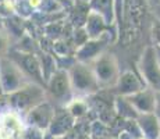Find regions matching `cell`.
Listing matches in <instances>:
<instances>
[{"label":"cell","mask_w":160,"mask_h":139,"mask_svg":"<svg viewBox=\"0 0 160 139\" xmlns=\"http://www.w3.org/2000/svg\"><path fill=\"white\" fill-rule=\"evenodd\" d=\"M88 64L93 71V75L96 78L100 91L114 88L118 81L120 74H121L118 60L114 54L104 50Z\"/></svg>","instance_id":"obj_1"},{"label":"cell","mask_w":160,"mask_h":139,"mask_svg":"<svg viewBox=\"0 0 160 139\" xmlns=\"http://www.w3.org/2000/svg\"><path fill=\"white\" fill-rule=\"evenodd\" d=\"M74 97H87L100 91L91 66L87 63L75 61L68 70Z\"/></svg>","instance_id":"obj_2"},{"label":"cell","mask_w":160,"mask_h":139,"mask_svg":"<svg viewBox=\"0 0 160 139\" xmlns=\"http://www.w3.org/2000/svg\"><path fill=\"white\" fill-rule=\"evenodd\" d=\"M46 89L39 83L31 82L24 88L18 89L14 93L7 95V100L10 107L18 113H28L32 107L46 100Z\"/></svg>","instance_id":"obj_3"},{"label":"cell","mask_w":160,"mask_h":139,"mask_svg":"<svg viewBox=\"0 0 160 139\" xmlns=\"http://www.w3.org/2000/svg\"><path fill=\"white\" fill-rule=\"evenodd\" d=\"M138 70H139V77L143 79L145 85L150 88L152 91H160V63L158 54H156L155 46L148 45L143 49L142 54L138 58Z\"/></svg>","instance_id":"obj_4"},{"label":"cell","mask_w":160,"mask_h":139,"mask_svg":"<svg viewBox=\"0 0 160 139\" xmlns=\"http://www.w3.org/2000/svg\"><path fill=\"white\" fill-rule=\"evenodd\" d=\"M45 89L46 96L53 99L61 107H66L74 99L71 82H70L68 71L67 70L57 68L46 81Z\"/></svg>","instance_id":"obj_5"},{"label":"cell","mask_w":160,"mask_h":139,"mask_svg":"<svg viewBox=\"0 0 160 139\" xmlns=\"http://www.w3.org/2000/svg\"><path fill=\"white\" fill-rule=\"evenodd\" d=\"M32 81L10 57H0V86L4 95H10Z\"/></svg>","instance_id":"obj_6"},{"label":"cell","mask_w":160,"mask_h":139,"mask_svg":"<svg viewBox=\"0 0 160 139\" xmlns=\"http://www.w3.org/2000/svg\"><path fill=\"white\" fill-rule=\"evenodd\" d=\"M7 57H10L32 82L39 83V85H42V86L46 85V82L43 79V74H42L41 61H39V57L36 53L20 52V50H15L14 49V50L8 52Z\"/></svg>","instance_id":"obj_7"},{"label":"cell","mask_w":160,"mask_h":139,"mask_svg":"<svg viewBox=\"0 0 160 139\" xmlns=\"http://www.w3.org/2000/svg\"><path fill=\"white\" fill-rule=\"evenodd\" d=\"M54 111H56V107L52 104V102H49L48 99H46L45 102L39 103L38 106L32 107V109L25 114L27 125L33 127V128H38V129H41V131L46 132L52 122V118H53V116H54Z\"/></svg>","instance_id":"obj_8"},{"label":"cell","mask_w":160,"mask_h":139,"mask_svg":"<svg viewBox=\"0 0 160 139\" xmlns=\"http://www.w3.org/2000/svg\"><path fill=\"white\" fill-rule=\"evenodd\" d=\"M24 128L18 111L10 107V110L0 114V139H21Z\"/></svg>","instance_id":"obj_9"},{"label":"cell","mask_w":160,"mask_h":139,"mask_svg":"<svg viewBox=\"0 0 160 139\" xmlns=\"http://www.w3.org/2000/svg\"><path fill=\"white\" fill-rule=\"evenodd\" d=\"M74 125H75V118L71 116V113L67 110V107H60L54 111V116L46 134L52 138H61L70 134Z\"/></svg>","instance_id":"obj_10"},{"label":"cell","mask_w":160,"mask_h":139,"mask_svg":"<svg viewBox=\"0 0 160 139\" xmlns=\"http://www.w3.org/2000/svg\"><path fill=\"white\" fill-rule=\"evenodd\" d=\"M145 88L148 86L145 85L143 79L132 70H125L124 72L120 74L118 81L114 86L118 96H130V95L137 93Z\"/></svg>","instance_id":"obj_11"},{"label":"cell","mask_w":160,"mask_h":139,"mask_svg":"<svg viewBox=\"0 0 160 139\" xmlns=\"http://www.w3.org/2000/svg\"><path fill=\"white\" fill-rule=\"evenodd\" d=\"M125 97L130 100V103L135 107V110L139 114L155 113L156 97H155V91H152L150 88H145L142 91L137 92V93H132Z\"/></svg>","instance_id":"obj_12"},{"label":"cell","mask_w":160,"mask_h":139,"mask_svg":"<svg viewBox=\"0 0 160 139\" xmlns=\"http://www.w3.org/2000/svg\"><path fill=\"white\" fill-rule=\"evenodd\" d=\"M137 124L143 138L159 139L160 138V120L155 113L139 114L137 118Z\"/></svg>","instance_id":"obj_13"},{"label":"cell","mask_w":160,"mask_h":139,"mask_svg":"<svg viewBox=\"0 0 160 139\" xmlns=\"http://www.w3.org/2000/svg\"><path fill=\"white\" fill-rule=\"evenodd\" d=\"M109 27L110 25H107V22L104 21V18L102 15L89 10L87 21H85V25H84V29L89 39H95V38L102 36L104 32H107V28Z\"/></svg>","instance_id":"obj_14"},{"label":"cell","mask_w":160,"mask_h":139,"mask_svg":"<svg viewBox=\"0 0 160 139\" xmlns=\"http://www.w3.org/2000/svg\"><path fill=\"white\" fill-rule=\"evenodd\" d=\"M89 10L102 15L107 25L116 24V11H114V0H89L87 3Z\"/></svg>","instance_id":"obj_15"},{"label":"cell","mask_w":160,"mask_h":139,"mask_svg":"<svg viewBox=\"0 0 160 139\" xmlns=\"http://www.w3.org/2000/svg\"><path fill=\"white\" fill-rule=\"evenodd\" d=\"M113 107H114L117 116L124 120H137L138 116H139V113L135 110V107L130 103V100L125 96H118L117 95V97L113 102Z\"/></svg>","instance_id":"obj_16"},{"label":"cell","mask_w":160,"mask_h":139,"mask_svg":"<svg viewBox=\"0 0 160 139\" xmlns=\"http://www.w3.org/2000/svg\"><path fill=\"white\" fill-rule=\"evenodd\" d=\"M150 38L153 46L160 47V17L158 15H155L150 22Z\"/></svg>","instance_id":"obj_17"},{"label":"cell","mask_w":160,"mask_h":139,"mask_svg":"<svg viewBox=\"0 0 160 139\" xmlns=\"http://www.w3.org/2000/svg\"><path fill=\"white\" fill-rule=\"evenodd\" d=\"M10 52V36L4 29H0V57H6Z\"/></svg>","instance_id":"obj_18"},{"label":"cell","mask_w":160,"mask_h":139,"mask_svg":"<svg viewBox=\"0 0 160 139\" xmlns=\"http://www.w3.org/2000/svg\"><path fill=\"white\" fill-rule=\"evenodd\" d=\"M155 97H156V106H155V114L160 118V91L155 92Z\"/></svg>","instance_id":"obj_19"},{"label":"cell","mask_w":160,"mask_h":139,"mask_svg":"<svg viewBox=\"0 0 160 139\" xmlns=\"http://www.w3.org/2000/svg\"><path fill=\"white\" fill-rule=\"evenodd\" d=\"M155 15H158V17H160V4L155 6Z\"/></svg>","instance_id":"obj_20"},{"label":"cell","mask_w":160,"mask_h":139,"mask_svg":"<svg viewBox=\"0 0 160 139\" xmlns=\"http://www.w3.org/2000/svg\"><path fill=\"white\" fill-rule=\"evenodd\" d=\"M0 29H4V18L0 15Z\"/></svg>","instance_id":"obj_21"},{"label":"cell","mask_w":160,"mask_h":139,"mask_svg":"<svg viewBox=\"0 0 160 139\" xmlns=\"http://www.w3.org/2000/svg\"><path fill=\"white\" fill-rule=\"evenodd\" d=\"M155 50H156V54H158V58H159V63H160V47H156V46H155Z\"/></svg>","instance_id":"obj_22"},{"label":"cell","mask_w":160,"mask_h":139,"mask_svg":"<svg viewBox=\"0 0 160 139\" xmlns=\"http://www.w3.org/2000/svg\"><path fill=\"white\" fill-rule=\"evenodd\" d=\"M148 2H149L150 4H155V6L159 4V0H148Z\"/></svg>","instance_id":"obj_23"},{"label":"cell","mask_w":160,"mask_h":139,"mask_svg":"<svg viewBox=\"0 0 160 139\" xmlns=\"http://www.w3.org/2000/svg\"><path fill=\"white\" fill-rule=\"evenodd\" d=\"M43 139H53V138H52V137H49V135H48V134H46V135H45V138H43Z\"/></svg>","instance_id":"obj_24"},{"label":"cell","mask_w":160,"mask_h":139,"mask_svg":"<svg viewBox=\"0 0 160 139\" xmlns=\"http://www.w3.org/2000/svg\"><path fill=\"white\" fill-rule=\"evenodd\" d=\"M79 2H82V3H88L89 0H79Z\"/></svg>","instance_id":"obj_25"},{"label":"cell","mask_w":160,"mask_h":139,"mask_svg":"<svg viewBox=\"0 0 160 139\" xmlns=\"http://www.w3.org/2000/svg\"><path fill=\"white\" fill-rule=\"evenodd\" d=\"M6 2V0H0V4H2V3H4Z\"/></svg>","instance_id":"obj_26"},{"label":"cell","mask_w":160,"mask_h":139,"mask_svg":"<svg viewBox=\"0 0 160 139\" xmlns=\"http://www.w3.org/2000/svg\"><path fill=\"white\" fill-rule=\"evenodd\" d=\"M72 2H74V3H75V2H79V0H72Z\"/></svg>","instance_id":"obj_27"},{"label":"cell","mask_w":160,"mask_h":139,"mask_svg":"<svg viewBox=\"0 0 160 139\" xmlns=\"http://www.w3.org/2000/svg\"><path fill=\"white\" fill-rule=\"evenodd\" d=\"M159 4H160V0H159Z\"/></svg>","instance_id":"obj_28"},{"label":"cell","mask_w":160,"mask_h":139,"mask_svg":"<svg viewBox=\"0 0 160 139\" xmlns=\"http://www.w3.org/2000/svg\"><path fill=\"white\" fill-rule=\"evenodd\" d=\"M159 139H160V138H159Z\"/></svg>","instance_id":"obj_29"},{"label":"cell","mask_w":160,"mask_h":139,"mask_svg":"<svg viewBox=\"0 0 160 139\" xmlns=\"http://www.w3.org/2000/svg\"><path fill=\"white\" fill-rule=\"evenodd\" d=\"M159 120H160V118H159Z\"/></svg>","instance_id":"obj_30"}]
</instances>
